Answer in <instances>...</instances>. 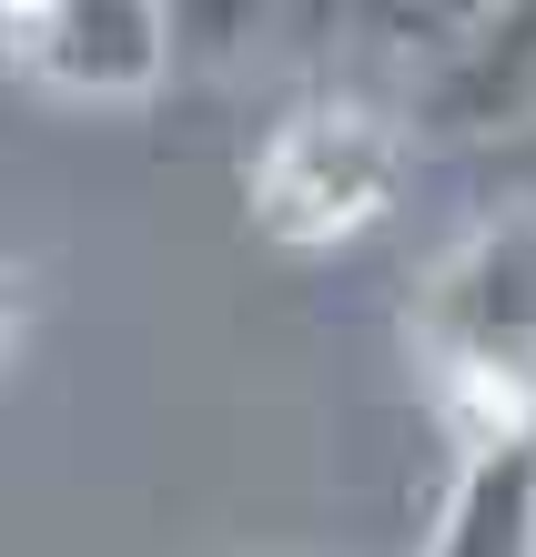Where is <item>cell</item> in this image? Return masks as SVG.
<instances>
[{
  "instance_id": "cell-3",
  "label": "cell",
  "mask_w": 536,
  "mask_h": 557,
  "mask_svg": "<svg viewBox=\"0 0 536 557\" xmlns=\"http://www.w3.org/2000/svg\"><path fill=\"white\" fill-rule=\"evenodd\" d=\"M173 11L152 0H11L0 11V61L61 102H142L173 72Z\"/></svg>"
},
{
  "instance_id": "cell-1",
  "label": "cell",
  "mask_w": 536,
  "mask_h": 557,
  "mask_svg": "<svg viewBox=\"0 0 536 557\" xmlns=\"http://www.w3.org/2000/svg\"><path fill=\"white\" fill-rule=\"evenodd\" d=\"M406 335L465 456L536 436V203L486 213L435 253V274L406 305Z\"/></svg>"
},
{
  "instance_id": "cell-4",
  "label": "cell",
  "mask_w": 536,
  "mask_h": 557,
  "mask_svg": "<svg viewBox=\"0 0 536 557\" xmlns=\"http://www.w3.org/2000/svg\"><path fill=\"white\" fill-rule=\"evenodd\" d=\"M415 122L425 133H465V143L536 133V0L456 11V41H435L425 82H415Z\"/></svg>"
},
{
  "instance_id": "cell-5",
  "label": "cell",
  "mask_w": 536,
  "mask_h": 557,
  "mask_svg": "<svg viewBox=\"0 0 536 557\" xmlns=\"http://www.w3.org/2000/svg\"><path fill=\"white\" fill-rule=\"evenodd\" d=\"M425 557H536V436H507V446L465 456Z\"/></svg>"
},
{
  "instance_id": "cell-6",
  "label": "cell",
  "mask_w": 536,
  "mask_h": 557,
  "mask_svg": "<svg viewBox=\"0 0 536 557\" xmlns=\"http://www.w3.org/2000/svg\"><path fill=\"white\" fill-rule=\"evenodd\" d=\"M0 355H11V314H0Z\"/></svg>"
},
{
  "instance_id": "cell-2",
  "label": "cell",
  "mask_w": 536,
  "mask_h": 557,
  "mask_svg": "<svg viewBox=\"0 0 536 557\" xmlns=\"http://www.w3.org/2000/svg\"><path fill=\"white\" fill-rule=\"evenodd\" d=\"M406 183V133L364 102H304L263 133L253 173H244V203H253V234L263 244H354L364 223L395 203Z\"/></svg>"
}]
</instances>
